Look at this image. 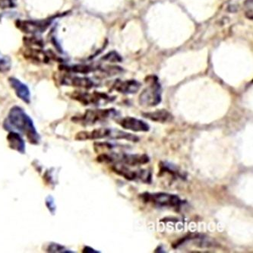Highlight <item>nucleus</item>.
Returning <instances> with one entry per match:
<instances>
[{"instance_id": "14", "label": "nucleus", "mask_w": 253, "mask_h": 253, "mask_svg": "<svg viewBox=\"0 0 253 253\" xmlns=\"http://www.w3.org/2000/svg\"><path fill=\"white\" fill-rule=\"evenodd\" d=\"M159 168L160 171L158 175L160 176H162L165 173H168L176 179L179 178V179H186V176L183 171L180 170L176 165L169 163L168 161H161L159 164Z\"/></svg>"}, {"instance_id": "8", "label": "nucleus", "mask_w": 253, "mask_h": 253, "mask_svg": "<svg viewBox=\"0 0 253 253\" xmlns=\"http://www.w3.org/2000/svg\"><path fill=\"white\" fill-rule=\"evenodd\" d=\"M73 99L78 100L83 105L101 106L106 105L108 103H111L115 100L116 97H111L105 93L84 92V91H75L72 95Z\"/></svg>"}, {"instance_id": "24", "label": "nucleus", "mask_w": 253, "mask_h": 253, "mask_svg": "<svg viewBox=\"0 0 253 253\" xmlns=\"http://www.w3.org/2000/svg\"><path fill=\"white\" fill-rule=\"evenodd\" d=\"M83 253H100L99 251H97V250H94V249L91 248L90 247H85L84 249H83Z\"/></svg>"}, {"instance_id": "9", "label": "nucleus", "mask_w": 253, "mask_h": 253, "mask_svg": "<svg viewBox=\"0 0 253 253\" xmlns=\"http://www.w3.org/2000/svg\"><path fill=\"white\" fill-rule=\"evenodd\" d=\"M117 124L123 128L134 132H147L150 131L149 124L144 120L132 117H126L117 120Z\"/></svg>"}, {"instance_id": "18", "label": "nucleus", "mask_w": 253, "mask_h": 253, "mask_svg": "<svg viewBox=\"0 0 253 253\" xmlns=\"http://www.w3.org/2000/svg\"><path fill=\"white\" fill-rule=\"evenodd\" d=\"M46 251L48 253H74L73 251L68 250L66 247L60 245V244H55V243H52L48 246Z\"/></svg>"}, {"instance_id": "2", "label": "nucleus", "mask_w": 253, "mask_h": 253, "mask_svg": "<svg viewBox=\"0 0 253 253\" xmlns=\"http://www.w3.org/2000/svg\"><path fill=\"white\" fill-rule=\"evenodd\" d=\"M75 138L78 141L100 140L104 138L111 140H127L133 142H138L139 141V138L136 135L114 128H95L92 131H81L76 134Z\"/></svg>"}, {"instance_id": "6", "label": "nucleus", "mask_w": 253, "mask_h": 253, "mask_svg": "<svg viewBox=\"0 0 253 253\" xmlns=\"http://www.w3.org/2000/svg\"><path fill=\"white\" fill-rule=\"evenodd\" d=\"M118 114V111L114 108L87 110L83 115L74 117L73 120L76 124L84 126H90L116 118Z\"/></svg>"}, {"instance_id": "19", "label": "nucleus", "mask_w": 253, "mask_h": 253, "mask_svg": "<svg viewBox=\"0 0 253 253\" xmlns=\"http://www.w3.org/2000/svg\"><path fill=\"white\" fill-rule=\"evenodd\" d=\"M11 68V60L7 56L0 55V72L6 73Z\"/></svg>"}, {"instance_id": "20", "label": "nucleus", "mask_w": 253, "mask_h": 253, "mask_svg": "<svg viewBox=\"0 0 253 253\" xmlns=\"http://www.w3.org/2000/svg\"><path fill=\"white\" fill-rule=\"evenodd\" d=\"M70 69L74 73H83V74L90 73V72L94 70V68L86 66V65H78V66H73Z\"/></svg>"}, {"instance_id": "12", "label": "nucleus", "mask_w": 253, "mask_h": 253, "mask_svg": "<svg viewBox=\"0 0 253 253\" xmlns=\"http://www.w3.org/2000/svg\"><path fill=\"white\" fill-rule=\"evenodd\" d=\"M142 117L147 120H151L152 122L160 123V124H168V123L173 122L174 120L173 114L165 109H161V110H157L151 112L142 113Z\"/></svg>"}, {"instance_id": "15", "label": "nucleus", "mask_w": 253, "mask_h": 253, "mask_svg": "<svg viewBox=\"0 0 253 253\" xmlns=\"http://www.w3.org/2000/svg\"><path fill=\"white\" fill-rule=\"evenodd\" d=\"M7 141L10 148L21 154L25 153V142L18 132L15 131H10L7 135Z\"/></svg>"}, {"instance_id": "10", "label": "nucleus", "mask_w": 253, "mask_h": 253, "mask_svg": "<svg viewBox=\"0 0 253 253\" xmlns=\"http://www.w3.org/2000/svg\"><path fill=\"white\" fill-rule=\"evenodd\" d=\"M51 23V20L44 21H18L17 27L28 34L43 33Z\"/></svg>"}, {"instance_id": "4", "label": "nucleus", "mask_w": 253, "mask_h": 253, "mask_svg": "<svg viewBox=\"0 0 253 253\" xmlns=\"http://www.w3.org/2000/svg\"><path fill=\"white\" fill-rule=\"evenodd\" d=\"M99 163L114 165L121 164L126 166L138 167L147 165L150 162V158L146 154H128V153H103L97 158Z\"/></svg>"}, {"instance_id": "21", "label": "nucleus", "mask_w": 253, "mask_h": 253, "mask_svg": "<svg viewBox=\"0 0 253 253\" xmlns=\"http://www.w3.org/2000/svg\"><path fill=\"white\" fill-rule=\"evenodd\" d=\"M103 59L104 60H107V61L112 62V63H120L122 61V58L117 52H110V53H107L106 56L103 57Z\"/></svg>"}, {"instance_id": "5", "label": "nucleus", "mask_w": 253, "mask_h": 253, "mask_svg": "<svg viewBox=\"0 0 253 253\" xmlns=\"http://www.w3.org/2000/svg\"><path fill=\"white\" fill-rule=\"evenodd\" d=\"M148 84L140 94L138 103L145 107H154L162 101V88L158 78L155 76H148L145 79Z\"/></svg>"}, {"instance_id": "23", "label": "nucleus", "mask_w": 253, "mask_h": 253, "mask_svg": "<svg viewBox=\"0 0 253 253\" xmlns=\"http://www.w3.org/2000/svg\"><path fill=\"white\" fill-rule=\"evenodd\" d=\"M16 0H0V8H14Z\"/></svg>"}, {"instance_id": "13", "label": "nucleus", "mask_w": 253, "mask_h": 253, "mask_svg": "<svg viewBox=\"0 0 253 253\" xmlns=\"http://www.w3.org/2000/svg\"><path fill=\"white\" fill-rule=\"evenodd\" d=\"M10 85L15 90V94L24 102L30 104L31 102V93L29 88L26 84H23L21 81L15 78H9L8 79Z\"/></svg>"}, {"instance_id": "3", "label": "nucleus", "mask_w": 253, "mask_h": 253, "mask_svg": "<svg viewBox=\"0 0 253 253\" xmlns=\"http://www.w3.org/2000/svg\"><path fill=\"white\" fill-rule=\"evenodd\" d=\"M139 199L145 204L151 205L158 209H173L179 211L181 208L186 203L177 195L171 194L168 192H145L139 195Z\"/></svg>"}, {"instance_id": "1", "label": "nucleus", "mask_w": 253, "mask_h": 253, "mask_svg": "<svg viewBox=\"0 0 253 253\" xmlns=\"http://www.w3.org/2000/svg\"><path fill=\"white\" fill-rule=\"evenodd\" d=\"M4 128L17 131V132L25 135L30 143L33 145H38L41 141V136L35 128L33 120L22 107L18 106H15L10 110L4 123Z\"/></svg>"}, {"instance_id": "17", "label": "nucleus", "mask_w": 253, "mask_h": 253, "mask_svg": "<svg viewBox=\"0 0 253 253\" xmlns=\"http://www.w3.org/2000/svg\"><path fill=\"white\" fill-rule=\"evenodd\" d=\"M25 56L32 61L38 62V63H48L49 60V55L45 53L41 49H28L25 53Z\"/></svg>"}, {"instance_id": "11", "label": "nucleus", "mask_w": 253, "mask_h": 253, "mask_svg": "<svg viewBox=\"0 0 253 253\" xmlns=\"http://www.w3.org/2000/svg\"><path fill=\"white\" fill-rule=\"evenodd\" d=\"M141 86V83L134 79L126 81L117 79L113 84V88L121 94H133L138 92Z\"/></svg>"}, {"instance_id": "7", "label": "nucleus", "mask_w": 253, "mask_h": 253, "mask_svg": "<svg viewBox=\"0 0 253 253\" xmlns=\"http://www.w3.org/2000/svg\"><path fill=\"white\" fill-rule=\"evenodd\" d=\"M131 167L121 164H114L111 166L113 172L123 176L128 181H140L141 183L150 184L152 182V173L149 169H131Z\"/></svg>"}, {"instance_id": "22", "label": "nucleus", "mask_w": 253, "mask_h": 253, "mask_svg": "<svg viewBox=\"0 0 253 253\" xmlns=\"http://www.w3.org/2000/svg\"><path fill=\"white\" fill-rule=\"evenodd\" d=\"M46 206L47 207L48 210L52 214H54L56 211V204H55L54 199L52 196H49L46 197Z\"/></svg>"}, {"instance_id": "16", "label": "nucleus", "mask_w": 253, "mask_h": 253, "mask_svg": "<svg viewBox=\"0 0 253 253\" xmlns=\"http://www.w3.org/2000/svg\"><path fill=\"white\" fill-rule=\"evenodd\" d=\"M65 83L75 87H83L90 89L94 87V83L88 78L71 77L64 79Z\"/></svg>"}]
</instances>
